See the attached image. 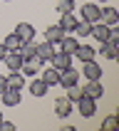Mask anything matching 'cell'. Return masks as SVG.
<instances>
[{
	"label": "cell",
	"instance_id": "4fadbf2b",
	"mask_svg": "<svg viewBox=\"0 0 119 131\" xmlns=\"http://www.w3.org/2000/svg\"><path fill=\"white\" fill-rule=\"evenodd\" d=\"M15 35L20 37L22 42H30V40H35V27H32L30 22H17V27H15Z\"/></svg>",
	"mask_w": 119,
	"mask_h": 131
},
{
	"label": "cell",
	"instance_id": "e0dca14e",
	"mask_svg": "<svg viewBox=\"0 0 119 131\" xmlns=\"http://www.w3.org/2000/svg\"><path fill=\"white\" fill-rule=\"evenodd\" d=\"M89 35L94 37L97 42H104V40L109 37V25H104V22H94V25H92V32H89Z\"/></svg>",
	"mask_w": 119,
	"mask_h": 131
},
{
	"label": "cell",
	"instance_id": "5b68a950",
	"mask_svg": "<svg viewBox=\"0 0 119 131\" xmlns=\"http://www.w3.org/2000/svg\"><path fill=\"white\" fill-rule=\"evenodd\" d=\"M82 77L84 79H102V74H104V69L99 64H97L94 59H89V62H82Z\"/></svg>",
	"mask_w": 119,
	"mask_h": 131
},
{
	"label": "cell",
	"instance_id": "f546056e",
	"mask_svg": "<svg viewBox=\"0 0 119 131\" xmlns=\"http://www.w3.org/2000/svg\"><path fill=\"white\" fill-rule=\"evenodd\" d=\"M7 52H10V50H7V47H5V42H0V62H3V57H5Z\"/></svg>",
	"mask_w": 119,
	"mask_h": 131
},
{
	"label": "cell",
	"instance_id": "ba28073f",
	"mask_svg": "<svg viewBox=\"0 0 119 131\" xmlns=\"http://www.w3.org/2000/svg\"><path fill=\"white\" fill-rule=\"evenodd\" d=\"M99 22H104V25H117L119 22V10L117 7H112V5H104L99 7Z\"/></svg>",
	"mask_w": 119,
	"mask_h": 131
},
{
	"label": "cell",
	"instance_id": "30bf717a",
	"mask_svg": "<svg viewBox=\"0 0 119 131\" xmlns=\"http://www.w3.org/2000/svg\"><path fill=\"white\" fill-rule=\"evenodd\" d=\"M77 47H80V40L74 35H65L60 40V45H57L60 52H67V54H72V57H74V52H77Z\"/></svg>",
	"mask_w": 119,
	"mask_h": 131
},
{
	"label": "cell",
	"instance_id": "9a60e30c",
	"mask_svg": "<svg viewBox=\"0 0 119 131\" xmlns=\"http://www.w3.org/2000/svg\"><path fill=\"white\" fill-rule=\"evenodd\" d=\"M77 22H80V20H77V15H74V13H62V17H60V22H57V25L65 30V32H74Z\"/></svg>",
	"mask_w": 119,
	"mask_h": 131
},
{
	"label": "cell",
	"instance_id": "f1b7e54d",
	"mask_svg": "<svg viewBox=\"0 0 119 131\" xmlns=\"http://www.w3.org/2000/svg\"><path fill=\"white\" fill-rule=\"evenodd\" d=\"M5 89H7V79H5V77H3V74H0V94H3Z\"/></svg>",
	"mask_w": 119,
	"mask_h": 131
},
{
	"label": "cell",
	"instance_id": "cb8c5ba5",
	"mask_svg": "<svg viewBox=\"0 0 119 131\" xmlns=\"http://www.w3.org/2000/svg\"><path fill=\"white\" fill-rule=\"evenodd\" d=\"M57 13H74V0H57Z\"/></svg>",
	"mask_w": 119,
	"mask_h": 131
},
{
	"label": "cell",
	"instance_id": "484cf974",
	"mask_svg": "<svg viewBox=\"0 0 119 131\" xmlns=\"http://www.w3.org/2000/svg\"><path fill=\"white\" fill-rule=\"evenodd\" d=\"M67 99H70V102H77V99H80V96H82V87H77V84H72V87H67Z\"/></svg>",
	"mask_w": 119,
	"mask_h": 131
},
{
	"label": "cell",
	"instance_id": "8fae6325",
	"mask_svg": "<svg viewBox=\"0 0 119 131\" xmlns=\"http://www.w3.org/2000/svg\"><path fill=\"white\" fill-rule=\"evenodd\" d=\"M55 52H57V45L47 42V40H45V42H40V45H37V57L42 59L45 64H47V62H50V59H52V54H55Z\"/></svg>",
	"mask_w": 119,
	"mask_h": 131
},
{
	"label": "cell",
	"instance_id": "d4e9b609",
	"mask_svg": "<svg viewBox=\"0 0 119 131\" xmlns=\"http://www.w3.org/2000/svg\"><path fill=\"white\" fill-rule=\"evenodd\" d=\"M74 32H77L80 37H87L89 32H92V22H84V20H80V22H77V27H74Z\"/></svg>",
	"mask_w": 119,
	"mask_h": 131
},
{
	"label": "cell",
	"instance_id": "5bb4252c",
	"mask_svg": "<svg viewBox=\"0 0 119 131\" xmlns=\"http://www.w3.org/2000/svg\"><path fill=\"white\" fill-rule=\"evenodd\" d=\"M3 62H5V67L10 69V72H20V67L25 59L20 57V52H7L5 57H3Z\"/></svg>",
	"mask_w": 119,
	"mask_h": 131
},
{
	"label": "cell",
	"instance_id": "277c9868",
	"mask_svg": "<svg viewBox=\"0 0 119 131\" xmlns=\"http://www.w3.org/2000/svg\"><path fill=\"white\" fill-rule=\"evenodd\" d=\"M80 20H84V22H99V5L97 3H84L82 5V10H80Z\"/></svg>",
	"mask_w": 119,
	"mask_h": 131
},
{
	"label": "cell",
	"instance_id": "6da1fadb",
	"mask_svg": "<svg viewBox=\"0 0 119 131\" xmlns=\"http://www.w3.org/2000/svg\"><path fill=\"white\" fill-rule=\"evenodd\" d=\"M74 104L80 106V114H82L84 119H92V116L97 114V99H89V96H84V94H82Z\"/></svg>",
	"mask_w": 119,
	"mask_h": 131
},
{
	"label": "cell",
	"instance_id": "2e32d148",
	"mask_svg": "<svg viewBox=\"0 0 119 131\" xmlns=\"http://www.w3.org/2000/svg\"><path fill=\"white\" fill-rule=\"evenodd\" d=\"M65 37V30L60 27V25H50V27L45 30V40L47 42H52V45H60V40Z\"/></svg>",
	"mask_w": 119,
	"mask_h": 131
},
{
	"label": "cell",
	"instance_id": "4316f807",
	"mask_svg": "<svg viewBox=\"0 0 119 131\" xmlns=\"http://www.w3.org/2000/svg\"><path fill=\"white\" fill-rule=\"evenodd\" d=\"M114 126H117V116H107V119H104V124H102V129L109 131V129H114Z\"/></svg>",
	"mask_w": 119,
	"mask_h": 131
},
{
	"label": "cell",
	"instance_id": "4dcf8cb0",
	"mask_svg": "<svg viewBox=\"0 0 119 131\" xmlns=\"http://www.w3.org/2000/svg\"><path fill=\"white\" fill-rule=\"evenodd\" d=\"M99 3H102V5H104V3H107V0H97V5H99Z\"/></svg>",
	"mask_w": 119,
	"mask_h": 131
},
{
	"label": "cell",
	"instance_id": "d6986e66",
	"mask_svg": "<svg viewBox=\"0 0 119 131\" xmlns=\"http://www.w3.org/2000/svg\"><path fill=\"white\" fill-rule=\"evenodd\" d=\"M5 79H7V87L10 89H20L22 92V87H25V74L22 72H10Z\"/></svg>",
	"mask_w": 119,
	"mask_h": 131
},
{
	"label": "cell",
	"instance_id": "3957f363",
	"mask_svg": "<svg viewBox=\"0 0 119 131\" xmlns=\"http://www.w3.org/2000/svg\"><path fill=\"white\" fill-rule=\"evenodd\" d=\"M82 94L89 96V99H102L104 96V87L99 79H87V84L82 87Z\"/></svg>",
	"mask_w": 119,
	"mask_h": 131
},
{
	"label": "cell",
	"instance_id": "8992f818",
	"mask_svg": "<svg viewBox=\"0 0 119 131\" xmlns=\"http://www.w3.org/2000/svg\"><path fill=\"white\" fill-rule=\"evenodd\" d=\"M0 99H3V104H5L7 109H13V106H20L22 104V94H20V89H10L7 87L3 94H0Z\"/></svg>",
	"mask_w": 119,
	"mask_h": 131
},
{
	"label": "cell",
	"instance_id": "603a6c76",
	"mask_svg": "<svg viewBox=\"0 0 119 131\" xmlns=\"http://www.w3.org/2000/svg\"><path fill=\"white\" fill-rule=\"evenodd\" d=\"M3 42H5V47H7L10 52H17V50H20V45H22V40H20L17 35H15V32H10V35H7L5 40H3Z\"/></svg>",
	"mask_w": 119,
	"mask_h": 131
},
{
	"label": "cell",
	"instance_id": "ac0fdd59",
	"mask_svg": "<svg viewBox=\"0 0 119 131\" xmlns=\"http://www.w3.org/2000/svg\"><path fill=\"white\" fill-rule=\"evenodd\" d=\"M94 54H97V50L92 45H80L77 52H74V57H80V62H89V59H94Z\"/></svg>",
	"mask_w": 119,
	"mask_h": 131
},
{
	"label": "cell",
	"instance_id": "7402d4cb",
	"mask_svg": "<svg viewBox=\"0 0 119 131\" xmlns=\"http://www.w3.org/2000/svg\"><path fill=\"white\" fill-rule=\"evenodd\" d=\"M99 45H102V50H99V52H102V54H104V57H107V59H117L119 45L109 42V40H104V42H99Z\"/></svg>",
	"mask_w": 119,
	"mask_h": 131
},
{
	"label": "cell",
	"instance_id": "ffe728a7",
	"mask_svg": "<svg viewBox=\"0 0 119 131\" xmlns=\"http://www.w3.org/2000/svg\"><path fill=\"white\" fill-rule=\"evenodd\" d=\"M17 52H20V57H22V59L35 57V54H37V42H35V40H30V42H22Z\"/></svg>",
	"mask_w": 119,
	"mask_h": 131
},
{
	"label": "cell",
	"instance_id": "52a82bcc",
	"mask_svg": "<svg viewBox=\"0 0 119 131\" xmlns=\"http://www.w3.org/2000/svg\"><path fill=\"white\" fill-rule=\"evenodd\" d=\"M40 79L45 82V84H47V87H57L60 84V69L57 67H42V69H40Z\"/></svg>",
	"mask_w": 119,
	"mask_h": 131
},
{
	"label": "cell",
	"instance_id": "1f68e13d",
	"mask_svg": "<svg viewBox=\"0 0 119 131\" xmlns=\"http://www.w3.org/2000/svg\"><path fill=\"white\" fill-rule=\"evenodd\" d=\"M0 121H3V111H0Z\"/></svg>",
	"mask_w": 119,
	"mask_h": 131
},
{
	"label": "cell",
	"instance_id": "9c48e42d",
	"mask_svg": "<svg viewBox=\"0 0 119 131\" xmlns=\"http://www.w3.org/2000/svg\"><path fill=\"white\" fill-rule=\"evenodd\" d=\"M72 106H74V104L70 102L67 96H57V99H55V114H57L60 119L70 116V114H72Z\"/></svg>",
	"mask_w": 119,
	"mask_h": 131
},
{
	"label": "cell",
	"instance_id": "7a4b0ae2",
	"mask_svg": "<svg viewBox=\"0 0 119 131\" xmlns=\"http://www.w3.org/2000/svg\"><path fill=\"white\" fill-rule=\"evenodd\" d=\"M77 82H80V69H74V67L60 69V84L57 87L67 89V87H72V84H77Z\"/></svg>",
	"mask_w": 119,
	"mask_h": 131
},
{
	"label": "cell",
	"instance_id": "83f0119b",
	"mask_svg": "<svg viewBox=\"0 0 119 131\" xmlns=\"http://www.w3.org/2000/svg\"><path fill=\"white\" fill-rule=\"evenodd\" d=\"M0 131H15V124H13V121H5V119H3V121H0Z\"/></svg>",
	"mask_w": 119,
	"mask_h": 131
},
{
	"label": "cell",
	"instance_id": "44dd1931",
	"mask_svg": "<svg viewBox=\"0 0 119 131\" xmlns=\"http://www.w3.org/2000/svg\"><path fill=\"white\" fill-rule=\"evenodd\" d=\"M47 89H50V87H47L42 79H35V77H32V82H30V94H32V96H45Z\"/></svg>",
	"mask_w": 119,
	"mask_h": 131
},
{
	"label": "cell",
	"instance_id": "7c38bea8",
	"mask_svg": "<svg viewBox=\"0 0 119 131\" xmlns=\"http://www.w3.org/2000/svg\"><path fill=\"white\" fill-rule=\"evenodd\" d=\"M50 64L52 67H57V69H67V67H72V54H67V52H55L50 59Z\"/></svg>",
	"mask_w": 119,
	"mask_h": 131
},
{
	"label": "cell",
	"instance_id": "d6a6232c",
	"mask_svg": "<svg viewBox=\"0 0 119 131\" xmlns=\"http://www.w3.org/2000/svg\"><path fill=\"white\" fill-rule=\"evenodd\" d=\"M5 3H10V0H5Z\"/></svg>",
	"mask_w": 119,
	"mask_h": 131
}]
</instances>
